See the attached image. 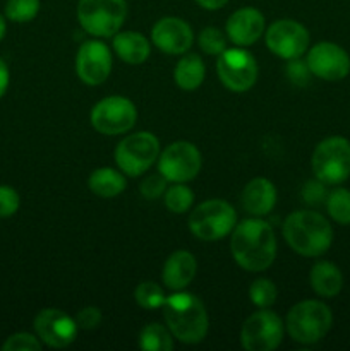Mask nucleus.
Here are the masks:
<instances>
[{
    "mask_svg": "<svg viewBox=\"0 0 350 351\" xmlns=\"http://www.w3.org/2000/svg\"><path fill=\"white\" fill-rule=\"evenodd\" d=\"M9 81H10V74H9V67H7L5 62L0 58V98L5 95L7 88H9Z\"/></svg>",
    "mask_w": 350,
    "mask_h": 351,
    "instance_id": "nucleus-38",
    "label": "nucleus"
},
{
    "mask_svg": "<svg viewBox=\"0 0 350 351\" xmlns=\"http://www.w3.org/2000/svg\"><path fill=\"white\" fill-rule=\"evenodd\" d=\"M192 202H194V192L187 185L174 184L165 191V206L168 211L175 213V215L189 211Z\"/></svg>",
    "mask_w": 350,
    "mask_h": 351,
    "instance_id": "nucleus-28",
    "label": "nucleus"
},
{
    "mask_svg": "<svg viewBox=\"0 0 350 351\" xmlns=\"http://www.w3.org/2000/svg\"><path fill=\"white\" fill-rule=\"evenodd\" d=\"M307 67L311 74L323 81H342L350 72V57L340 45L321 41L307 51Z\"/></svg>",
    "mask_w": 350,
    "mask_h": 351,
    "instance_id": "nucleus-15",
    "label": "nucleus"
},
{
    "mask_svg": "<svg viewBox=\"0 0 350 351\" xmlns=\"http://www.w3.org/2000/svg\"><path fill=\"white\" fill-rule=\"evenodd\" d=\"M285 326L280 315L268 308L254 312L240 329V345L247 351H273L283 339Z\"/></svg>",
    "mask_w": 350,
    "mask_h": 351,
    "instance_id": "nucleus-9",
    "label": "nucleus"
},
{
    "mask_svg": "<svg viewBox=\"0 0 350 351\" xmlns=\"http://www.w3.org/2000/svg\"><path fill=\"white\" fill-rule=\"evenodd\" d=\"M283 237L290 249L304 257H319L331 247L333 228L316 211H295L283 223Z\"/></svg>",
    "mask_w": 350,
    "mask_h": 351,
    "instance_id": "nucleus-3",
    "label": "nucleus"
},
{
    "mask_svg": "<svg viewBox=\"0 0 350 351\" xmlns=\"http://www.w3.org/2000/svg\"><path fill=\"white\" fill-rule=\"evenodd\" d=\"M198 43L201 50L208 55H220L226 50V33L218 27H205L199 33Z\"/></svg>",
    "mask_w": 350,
    "mask_h": 351,
    "instance_id": "nucleus-31",
    "label": "nucleus"
},
{
    "mask_svg": "<svg viewBox=\"0 0 350 351\" xmlns=\"http://www.w3.org/2000/svg\"><path fill=\"white\" fill-rule=\"evenodd\" d=\"M331 324L333 314L328 305L319 300H304L290 308L285 328L294 341L314 345L328 335Z\"/></svg>",
    "mask_w": 350,
    "mask_h": 351,
    "instance_id": "nucleus-4",
    "label": "nucleus"
},
{
    "mask_svg": "<svg viewBox=\"0 0 350 351\" xmlns=\"http://www.w3.org/2000/svg\"><path fill=\"white\" fill-rule=\"evenodd\" d=\"M167 178L158 171L156 175H150V177L141 184V194L146 199H158L161 194H165V191H167Z\"/></svg>",
    "mask_w": 350,
    "mask_h": 351,
    "instance_id": "nucleus-34",
    "label": "nucleus"
},
{
    "mask_svg": "<svg viewBox=\"0 0 350 351\" xmlns=\"http://www.w3.org/2000/svg\"><path fill=\"white\" fill-rule=\"evenodd\" d=\"M216 71L223 86L233 93L249 91L257 81L256 58L242 47L226 48L220 53Z\"/></svg>",
    "mask_w": 350,
    "mask_h": 351,
    "instance_id": "nucleus-12",
    "label": "nucleus"
},
{
    "mask_svg": "<svg viewBox=\"0 0 350 351\" xmlns=\"http://www.w3.org/2000/svg\"><path fill=\"white\" fill-rule=\"evenodd\" d=\"M127 17L126 0H79L78 21L86 33L98 38L117 34Z\"/></svg>",
    "mask_w": 350,
    "mask_h": 351,
    "instance_id": "nucleus-5",
    "label": "nucleus"
},
{
    "mask_svg": "<svg viewBox=\"0 0 350 351\" xmlns=\"http://www.w3.org/2000/svg\"><path fill=\"white\" fill-rule=\"evenodd\" d=\"M137 120L136 105L124 96H108L93 106L91 125L103 136L129 132Z\"/></svg>",
    "mask_w": 350,
    "mask_h": 351,
    "instance_id": "nucleus-10",
    "label": "nucleus"
},
{
    "mask_svg": "<svg viewBox=\"0 0 350 351\" xmlns=\"http://www.w3.org/2000/svg\"><path fill=\"white\" fill-rule=\"evenodd\" d=\"M311 167L323 184H343L350 177V141L340 136L321 141L312 153Z\"/></svg>",
    "mask_w": 350,
    "mask_h": 351,
    "instance_id": "nucleus-7",
    "label": "nucleus"
},
{
    "mask_svg": "<svg viewBox=\"0 0 350 351\" xmlns=\"http://www.w3.org/2000/svg\"><path fill=\"white\" fill-rule=\"evenodd\" d=\"M328 215L340 225H350V191L338 187L326 197Z\"/></svg>",
    "mask_w": 350,
    "mask_h": 351,
    "instance_id": "nucleus-26",
    "label": "nucleus"
},
{
    "mask_svg": "<svg viewBox=\"0 0 350 351\" xmlns=\"http://www.w3.org/2000/svg\"><path fill=\"white\" fill-rule=\"evenodd\" d=\"M3 351H40L41 341L38 336L30 332H16L9 336L7 341L2 345Z\"/></svg>",
    "mask_w": 350,
    "mask_h": 351,
    "instance_id": "nucleus-32",
    "label": "nucleus"
},
{
    "mask_svg": "<svg viewBox=\"0 0 350 351\" xmlns=\"http://www.w3.org/2000/svg\"><path fill=\"white\" fill-rule=\"evenodd\" d=\"M196 271H198V263L194 256L187 250H175L165 263L161 278L165 287L170 288L172 291H180L191 285Z\"/></svg>",
    "mask_w": 350,
    "mask_h": 351,
    "instance_id": "nucleus-19",
    "label": "nucleus"
},
{
    "mask_svg": "<svg viewBox=\"0 0 350 351\" xmlns=\"http://www.w3.org/2000/svg\"><path fill=\"white\" fill-rule=\"evenodd\" d=\"M34 331L40 341L50 348H67L78 338L75 319L58 308H43L34 317Z\"/></svg>",
    "mask_w": 350,
    "mask_h": 351,
    "instance_id": "nucleus-14",
    "label": "nucleus"
},
{
    "mask_svg": "<svg viewBox=\"0 0 350 351\" xmlns=\"http://www.w3.org/2000/svg\"><path fill=\"white\" fill-rule=\"evenodd\" d=\"M325 185L326 184H323L318 178H316V180H309L307 184L304 185V189H302V197H304V201L311 206H316L321 201H325V199L328 197Z\"/></svg>",
    "mask_w": 350,
    "mask_h": 351,
    "instance_id": "nucleus-36",
    "label": "nucleus"
},
{
    "mask_svg": "<svg viewBox=\"0 0 350 351\" xmlns=\"http://www.w3.org/2000/svg\"><path fill=\"white\" fill-rule=\"evenodd\" d=\"M264 38L271 53L285 60L301 58L309 48V31L294 19L275 21Z\"/></svg>",
    "mask_w": 350,
    "mask_h": 351,
    "instance_id": "nucleus-13",
    "label": "nucleus"
},
{
    "mask_svg": "<svg viewBox=\"0 0 350 351\" xmlns=\"http://www.w3.org/2000/svg\"><path fill=\"white\" fill-rule=\"evenodd\" d=\"M21 197L10 185H0V218H10L17 213Z\"/></svg>",
    "mask_w": 350,
    "mask_h": 351,
    "instance_id": "nucleus-33",
    "label": "nucleus"
},
{
    "mask_svg": "<svg viewBox=\"0 0 350 351\" xmlns=\"http://www.w3.org/2000/svg\"><path fill=\"white\" fill-rule=\"evenodd\" d=\"M139 348L146 351H170L174 350V335L165 326L148 324L139 335Z\"/></svg>",
    "mask_w": 350,
    "mask_h": 351,
    "instance_id": "nucleus-25",
    "label": "nucleus"
},
{
    "mask_svg": "<svg viewBox=\"0 0 350 351\" xmlns=\"http://www.w3.org/2000/svg\"><path fill=\"white\" fill-rule=\"evenodd\" d=\"M163 317L167 328L184 345H198L208 335L209 321L202 302L196 295L175 291L165 300Z\"/></svg>",
    "mask_w": 350,
    "mask_h": 351,
    "instance_id": "nucleus-2",
    "label": "nucleus"
},
{
    "mask_svg": "<svg viewBox=\"0 0 350 351\" xmlns=\"http://www.w3.org/2000/svg\"><path fill=\"white\" fill-rule=\"evenodd\" d=\"M134 298H136L137 305L146 311H156V308L163 307L165 300H167L163 288L154 281H143L137 285V288L134 290Z\"/></svg>",
    "mask_w": 350,
    "mask_h": 351,
    "instance_id": "nucleus-27",
    "label": "nucleus"
},
{
    "mask_svg": "<svg viewBox=\"0 0 350 351\" xmlns=\"http://www.w3.org/2000/svg\"><path fill=\"white\" fill-rule=\"evenodd\" d=\"M40 12V0H7L5 17L12 23H30Z\"/></svg>",
    "mask_w": 350,
    "mask_h": 351,
    "instance_id": "nucleus-29",
    "label": "nucleus"
},
{
    "mask_svg": "<svg viewBox=\"0 0 350 351\" xmlns=\"http://www.w3.org/2000/svg\"><path fill=\"white\" fill-rule=\"evenodd\" d=\"M287 74L290 77V81L297 86H304L305 82L309 81V75H311V71L307 67V62H301L299 58H294V60L288 64Z\"/></svg>",
    "mask_w": 350,
    "mask_h": 351,
    "instance_id": "nucleus-37",
    "label": "nucleus"
},
{
    "mask_svg": "<svg viewBox=\"0 0 350 351\" xmlns=\"http://www.w3.org/2000/svg\"><path fill=\"white\" fill-rule=\"evenodd\" d=\"M113 156L122 173L139 177L160 156V141L151 132L130 134L117 144Z\"/></svg>",
    "mask_w": 350,
    "mask_h": 351,
    "instance_id": "nucleus-8",
    "label": "nucleus"
},
{
    "mask_svg": "<svg viewBox=\"0 0 350 351\" xmlns=\"http://www.w3.org/2000/svg\"><path fill=\"white\" fill-rule=\"evenodd\" d=\"M5 31H7V23H5V17L0 14V41L3 40V36H5Z\"/></svg>",
    "mask_w": 350,
    "mask_h": 351,
    "instance_id": "nucleus-40",
    "label": "nucleus"
},
{
    "mask_svg": "<svg viewBox=\"0 0 350 351\" xmlns=\"http://www.w3.org/2000/svg\"><path fill=\"white\" fill-rule=\"evenodd\" d=\"M277 204V189L268 178H253L242 191V208L249 215L266 216Z\"/></svg>",
    "mask_w": 350,
    "mask_h": 351,
    "instance_id": "nucleus-20",
    "label": "nucleus"
},
{
    "mask_svg": "<svg viewBox=\"0 0 350 351\" xmlns=\"http://www.w3.org/2000/svg\"><path fill=\"white\" fill-rule=\"evenodd\" d=\"M196 2H198L199 7H202L206 10H218L222 7H225L229 0H196Z\"/></svg>",
    "mask_w": 350,
    "mask_h": 351,
    "instance_id": "nucleus-39",
    "label": "nucleus"
},
{
    "mask_svg": "<svg viewBox=\"0 0 350 351\" xmlns=\"http://www.w3.org/2000/svg\"><path fill=\"white\" fill-rule=\"evenodd\" d=\"M309 283L311 288L325 298H333L342 291L343 276L338 266L328 261H319L311 267L309 273Z\"/></svg>",
    "mask_w": 350,
    "mask_h": 351,
    "instance_id": "nucleus-22",
    "label": "nucleus"
},
{
    "mask_svg": "<svg viewBox=\"0 0 350 351\" xmlns=\"http://www.w3.org/2000/svg\"><path fill=\"white\" fill-rule=\"evenodd\" d=\"M264 31V16L254 7H242L229 17L225 26L226 38L237 47H249Z\"/></svg>",
    "mask_w": 350,
    "mask_h": 351,
    "instance_id": "nucleus-18",
    "label": "nucleus"
},
{
    "mask_svg": "<svg viewBox=\"0 0 350 351\" xmlns=\"http://www.w3.org/2000/svg\"><path fill=\"white\" fill-rule=\"evenodd\" d=\"M126 177L113 168H98L88 178L89 191L103 199L115 197L126 191Z\"/></svg>",
    "mask_w": 350,
    "mask_h": 351,
    "instance_id": "nucleus-24",
    "label": "nucleus"
},
{
    "mask_svg": "<svg viewBox=\"0 0 350 351\" xmlns=\"http://www.w3.org/2000/svg\"><path fill=\"white\" fill-rule=\"evenodd\" d=\"M206 67L205 62L201 60V57L196 53L184 55V57L178 60V64L175 65L174 71V79L175 84L178 86L184 91H194L205 81Z\"/></svg>",
    "mask_w": 350,
    "mask_h": 351,
    "instance_id": "nucleus-23",
    "label": "nucleus"
},
{
    "mask_svg": "<svg viewBox=\"0 0 350 351\" xmlns=\"http://www.w3.org/2000/svg\"><path fill=\"white\" fill-rule=\"evenodd\" d=\"M102 311L98 307H84L75 315V324H78L79 329L91 331V329H96L102 324Z\"/></svg>",
    "mask_w": 350,
    "mask_h": 351,
    "instance_id": "nucleus-35",
    "label": "nucleus"
},
{
    "mask_svg": "<svg viewBox=\"0 0 350 351\" xmlns=\"http://www.w3.org/2000/svg\"><path fill=\"white\" fill-rule=\"evenodd\" d=\"M112 72V53L103 41H84L75 55V74L84 84L100 86Z\"/></svg>",
    "mask_w": 350,
    "mask_h": 351,
    "instance_id": "nucleus-16",
    "label": "nucleus"
},
{
    "mask_svg": "<svg viewBox=\"0 0 350 351\" xmlns=\"http://www.w3.org/2000/svg\"><path fill=\"white\" fill-rule=\"evenodd\" d=\"M230 252L242 269L250 273L268 269L277 257V239L270 223L254 216L235 225Z\"/></svg>",
    "mask_w": 350,
    "mask_h": 351,
    "instance_id": "nucleus-1",
    "label": "nucleus"
},
{
    "mask_svg": "<svg viewBox=\"0 0 350 351\" xmlns=\"http://www.w3.org/2000/svg\"><path fill=\"white\" fill-rule=\"evenodd\" d=\"M113 50L126 64L130 65L144 64L151 53L148 38L137 31H119L113 34Z\"/></svg>",
    "mask_w": 350,
    "mask_h": 351,
    "instance_id": "nucleus-21",
    "label": "nucleus"
},
{
    "mask_svg": "<svg viewBox=\"0 0 350 351\" xmlns=\"http://www.w3.org/2000/svg\"><path fill=\"white\" fill-rule=\"evenodd\" d=\"M249 297L256 307L270 308L277 302L278 290L273 281L266 280V278H259V280L253 281V285H250Z\"/></svg>",
    "mask_w": 350,
    "mask_h": 351,
    "instance_id": "nucleus-30",
    "label": "nucleus"
},
{
    "mask_svg": "<svg viewBox=\"0 0 350 351\" xmlns=\"http://www.w3.org/2000/svg\"><path fill=\"white\" fill-rule=\"evenodd\" d=\"M154 47L168 55H182L192 47L194 34L191 26L180 17H163L151 29Z\"/></svg>",
    "mask_w": 350,
    "mask_h": 351,
    "instance_id": "nucleus-17",
    "label": "nucleus"
},
{
    "mask_svg": "<svg viewBox=\"0 0 350 351\" xmlns=\"http://www.w3.org/2000/svg\"><path fill=\"white\" fill-rule=\"evenodd\" d=\"M202 158L198 147L187 141H177L158 156V171L172 184H185L198 177Z\"/></svg>",
    "mask_w": 350,
    "mask_h": 351,
    "instance_id": "nucleus-11",
    "label": "nucleus"
},
{
    "mask_svg": "<svg viewBox=\"0 0 350 351\" xmlns=\"http://www.w3.org/2000/svg\"><path fill=\"white\" fill-rule=\"evenodd\" d=\"M237 225V213L223 199H209L199 204L189 216V230L205 242L225 239Z\"/></svg>",
    "mask_w": 350,
    "mask_h": 351,
    "instance_id": "nucleus-6",
    "label": "nucleus"
}]
</instances>
